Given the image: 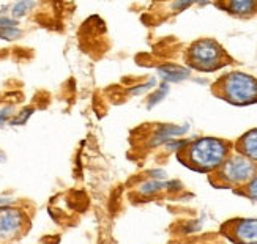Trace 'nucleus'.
<instances>
[{
	"label": "nucleus",
	"mask_w": 257,
	"mask_h": 244,
	"mask_svg": "<svg viewBox=\"0 0 257 244\" xmlns=\"http://www.w3.org/2000/svg\"><path fill=\"white\" fill-rule=\"evenodd\" d=\"M230 145L226 140L216 137H200L189 142L180 153L185 154L186 165L199 172L218 170L229 158Z\"/></svg>",
	"instance_id": "obj_1"
},
{
	"label": "nucleus",
	"mask_w": 257,
	"mask_h": 244,
	"mask_svg": "<svg viewBox=\"0 0 257 244\" xmlns=\"http://www.w3.org/2000/svg\"><path fill=\"white\" fill-rule=\"evenodd\" d=\"M215 93L235 106H248L257 103V79L246 73H230L213 85Z\"/></svg>",
	"instance_id": "obj_2"
},
{
	"label": "nucleus",
	"mask_w": 257,
	"mask_h": 244,
	"mask_svg": "<svg viewBox=\"0 0 257 244\" xmlns=\"http://www.w3.org/2000/svg\"><path fill=\"white\" fill-rule=\"evenodd\" d=\"M226 59L224 49L210 38L199 40L188 49V62L199 71H215L226 65Z\"/></svg>",
	"instance_id": "obj_3"
},
{
	"label": "nucleus",
	"mask_w": 257,
	"mask_h": 244,
	"mask_svg": "<svg viewBox=\"0 0 257 244\" xmlns=\"http://www.w3.org/2000/svg\"><path fill=\"white\" fill-rule=\"evenodd\" d=\"M255 173L257 167L254 162L241 156V154H233V156L227 158L222 162V165L218 169V178L226 184L240 186L249 183Z\"/></svg>",
	"instance_id": "obj_4"
},
{
	"label": "nucleus",
	"mask_w": 257,
	"mask_h": 244,
	"mask_svg": "<svg viewBox=\"0 0 257 244\" xmlns=\"http://www.w3.org/2000/svg\"><path fill=\"white\" fill-rule=\"evenodd\" d=\"M224 233L235 244H257V219H232L224 225Z\"/></svg>",
	"instance_id": "obj_5"
},
{
	"label": "nucleus",
	"mask_w": 257,
	"mask_h": 244,
	"mask_svg": "<svg viewBox=\"0 0 257 244\" xmlns=\"http://www.w3.org/2000/svg\"><path fill=\"white\" fill-rule=\"evenodd\" d=\"M24 213L13 206L0 208V241H11L21 235L24 228Z\"/></svg>",
	"instance_id": "obj_6"
},
{
	"label": "nucleus",
	"mask_w": 257,
	"mask_h": 244,
	"mask_svg": "<svg viewBox=\"0 0 257 244\" xmlns=\"http://www.w3.org/2000/svg\"><path fill=\"white\" fill-rule=\"evenodd\" d=\"M189 131V126L188 125H161L156 132L153 134L152 140H150V145L152 147H158V145H166L167 142L172 140L174 137H178V136H183Z\"/></svg>",
	"instance_id": "obj_7"
},
{
	"label": "nucleus",
	"mask_w": 257,
	"mask_h": 244,
	"mask_svg": "<svg viewBox=\"0 0 257 244\" xmlns=\"http://www.w3.org/2000/svg\"><path fill=\"white\" fill-rule=\"evenodd\" d=\"M237 148L241 156L248 158L251 162L257 164V128L248 131L246 134H243L238 139Z\"/></svg>",
	"instance_id": "obj_8"
},
{
	"label": "nucleus",
	"mask_w": 257,
	"mask_h": 244,
	"mask_svg": "<svg viewBox=\"0 0 257 244\" xmlns=\"http://www.w3.org/2000/svg\"><path fill=\"white\" fill-rule=\"evenodd\" d=\"M158 74L166 84H169V82H182V81L188 79L191 71H189V68H185V66L167 63V65L160 66Z\"/></svg>",
	"instance_id": "obj_9"
},
{
	"label": "nucleus",
	"mask_w": 257,
	"mask_h": 244,
	"mask_svg": "<svg viewBox=\"0 0 257 244\" xmlns=\"http://www.w3.org/2000/svg\"><path fill=\"white\" fill-rule=\"evenodd\" d=\"M235 16H251L257 11V2L254 0H232L224 5H218Z\"/></svg>",
	"instance_id": "obj_10"
},
{
	"label": "nucleus",
	"mask_w": 257,
	"mask_h": 244,
	"mask_svg": "<svg viewBox=\"0 0 257 244\" xmlns=\"http://www.w3.org/2000/svg\"><path fill=\"white\" fill-rule=\"evenodd\" d=\"M163 189H166V181H160V180H150V181H145L139 186V194L145 195V197H150L161 192Z\"/></svg>",
	"instance_id": "obj_11"
},
{
	"label": "nucleus",
	"mask_w": 257,
	"mask_h": 244,
	"mask_svg": "<svg viewBox=\"0 0 257 244\" xmlns=\"http://www.w3.org/2000/svg\"><path fill=\"white\" fill-rule=\"evenodd\" d=\"M167 93H169V84L163 82V84L160 85V88H156V90L150 95L149 103H147V107L152 109V107H155L156 104H160V103L163 101V99L166 98Z\"/></svg>",
	"instance_id": "obj_12"
},
{
	"label": "nucleus",
	"mask_w": 257,
	"mask_h": 244,
	"mask_svg": "<svg viewBox=\"0 0 257 244\" xmlns=\"http://www.w3.org/2000/svg\"><path fill=\"white\" fill-rule=\"evenodd\" d=\"M244 195L251 198L252 202H257V173L252 176V180L244 186Z\"/></svg>",
	"instance_id": "obj_13"
},
{
	"label": "nucleus",
	"mask_w": 257,
	"mask_h": 244,
	"mask_svg": "<svg viewBox=\"0 0 257 244\" xmlns=\"http://www.w3.org/2000/svg\"><path fill=\"white\" fill-rule=\"evenodd\" d=\"M189 143V140H183V139H172L166 143V148L167 150H172V151H183L186 148V145Z\"/></svg>",
	"instance_id": "obj_14"
},
{
	"label": "nucleus",
	"mask_w": 257,
	"mask_h": 244,
	"mask_svg": "<svg viewBox=\"0 0 257 244\" xmlns=\"http://www.w3.org/2000/svg\"><path fill=\"white\" fill-rule=\"evenodd\" d=\"M32 7H33V2H18V4L13 7V16H15V18L24 16Z\"/></svg>",
	"instance_id": "obj_15"
},
{
	"label": "nucleus",
	"mask_w": 257,
	"mask_h": 244,
	"mask_svg": "<svg viewBox=\"0 0 257 244\" xmlns=\"http://www.w3.org/2000/svg\"><path fill=\"white\" fill-rule=\"evenodd\" d=\"M156 85V79H149V82H145V84H141V85H136V87H133L130 93L131 95H142L145 92H149L152 87Z\"/></svg>",
	"instance_id": "obj_16"
},
{
	"label": "nucleus",
	"mask_w": 257,
	"mask_h": 244,
	"mask_svg": "<svg viewBox=\"0 0 257 244\" xmlns=\"http://www.w3.org/2000/svg\"><path fill=\"white\" fill-rule=\"evenodd\" d=\"M21 30L18 27L13 29H5V30H0V40H16L21 37Z\"/></svg>",
	"instance_id": "obj_17"
},
{
	"label": "nucleus",
	"mask_w": 257,
	"mask_h": 244,
	"mask_svg": "<svg viewBox=\"0 0 257 244\" xmlns=\"http://www.w3.org/2000/svg\"><path fill=\"white\" fill-rule=\"evenodd\" d=\"M32 112H33V109H29V107L24 109L18 117H15L13 120H11V125H13V126H16V125H24L26 121H27V118L32 115Z\"/></svg>",
	"instance_id": "obj_18"
},
{
	"label": "nucleus",
	"mask_w": 257,
	"mask_h": 244,
	"mask_svg": "<svg viewBox=\"0 0 257 244\" xmlns=\"http://www.w3.org/2000/svg\"><path fill=\"white\" fill-rule=\"evenodd\" d=\"M18 27V22L15 19H8V18H0V30L5 29H13Z\"/></svg>",
	"instance_id": "obj_19"
},
{
	"label": "nucleus",
	"mask_w": 257,
	"mask_h": 244,
	"mask_svg": "<svg viewBox=\"0 0 257 244\" xmlns=\"http://www.w3.org/2000/svg\"><path fill=\"white\" fill-rule=\"evenodd\" d=\"M149 175L152 176L153 180H160V181H164V180H166V176H167V173H166L164 170H160V169L150 170V172H149Z\"/></svg>",
	"instance_id": "obj_20"
},
{
	"label": "nucleus",
	"mask_w": 257,
	"mask_h": 244,
	"mask_svg": "<svg viewBox=\"0 0 257 244\" xmlns=\"http://www.w3.org/2000/svg\"><path fill=\"white\" fill-rule=\"evenodd\" d=\"M10 112H11V107H5L4 110H0V125H4L8 120V117L11 115Z\"/></svg>",
	"instance_id": "obj_21"
},
{
	"label": "nucleus",
	"mask_w": 257,
	"mask_h": 244,
	"mask_svg": "<svg viewBox=\"0 0 257 244\" xmlns=\"http://www.w3.org/2000/svg\"><path fill=\"white\" fill-rule=\"evenodd\" d=\"M193 4H189V2H178V4H174L172 7L174 8H180V10H183V8H188V7H191Z\"/></svg>",
	"instance_id": "obj_22"
}]
</instances>
